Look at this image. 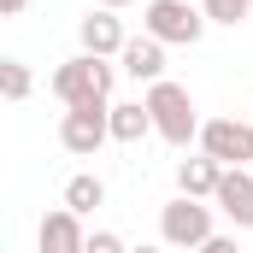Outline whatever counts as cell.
Instances as JSON below:
<instances>
[{"instance_id":"obj_1","label":"cell","mask_w":253,"mask_h":253,"mask_svg":"<svg viewBox=\"0 0 253 253\" xmlns=\"http://www.w3.org/2000/svg\"><path fill=\"white\" fill-rule=\"evenodd\" d=\"M147 118H153V135H165L171 147H189L194 135H200V118H194V100H189V88L183 83H147Z\"/></svg>"},{"instance_id":"obj_2","label":"cell","mask_w":253,"mask_h":253,"mask_svg":"<svg viewBox=\"0 0 253 253\" xmlns=\"http://www.w3.org/2000/svg\"><path fill=\"white\" fill-rule=\"evenodd\" d=\"M141 24H147V36L159 47H194L206 36V18H200V6H189V0H147Z\"/></svg>"},{"instance_id":"obj_3","label":"cell","mask_w":253,"mask_h":253,"mask_svg":"<svg viewBox=\"0 0 253 253\" xmlns=\"http://www.w3.org/2000/svg\"><path fill=\"white\" fill-rule=\"evenodd\" d=\"M53 94L65 106H88V100H106L112 94V65L94 59V53H77L53 71Z\"/></svg>"},{"instance_id":"obj_4","label":"cell","mask_w":253,"mask_h":253,"mask_svg":"<svg viewBox=\"0 0 253 253\" xmlns=\"http://www.w3.org/2000/svg\"><path fill=\"white\" fill-rule=\"evenodd\" d=\"M200 153L218 159L224 171H248V165H253V124H236V118L200 124Z\"/></svg>"},{"instance_id":"obj_5","label":"cell","mask_w":253,"mask_h":253,"mask_svg":"<svg viewBox=\"0 0 253 253\" xmlns=\"http://www.w3.org/2000/svg\"><path fill=\"white\" fill-rule=\"evenodd\" d=\"M159 236H165V248L194 253L206 236H212V206H200V200H189V194H177V200L159 212Z\"/></svg>"},{"instance_id":"obj_6","label":"cell","mask_w":253,"mask_h":253,"mask_svg":"<svg viewBox=\"0 0 253 253\" xmlns=\"http://www.w3.org/2000/svg\"><path fill=\"white\" fill-rule=\"evenodd\" d=\"M106 106L112 100H88V106H65V118H59V141L71 147V153H100V141H112L106 135Z\"/></svg>"},{"instance_id":"obj_7","label":"cell","mask_w":253,"mask_h":253,"mask_svg":"<svg viewBox=\"0 0 253 253\" xmlns=\"http://www.w3.org/2000/svg\"><path fill=\"white\" fill-rule=\"evenodd\" d=\"M212 200H218V212L236 230H253V171H224L218 189H212Z\"/></svg>"},{"instance_id":"obj_8","label":"cell","mask_w":253,"mask_h":253,"mask_svg":"<svg viewBox=\"0 0 253 253\" xmlns=\"http://www.w3.org/2000/svg\"><path fill=\"white\" fill-rule=\"evenodd\" d=\"M77 36H83V53H94V59H112V53H124V24L100 6V12H88L83 24H77Z\"/></svg>"},{"instance_id":"obj_9","label":"cell","mask_w":253,"mask_h":253,"mask_svg":"<svg viewBox=\"0 0 253 253\" xmlns=\"http://www.w3.org/2000/svg\"><path fill=\"white\" fill-rule=\"evenodd\" d=\"M83 242H88V236H83V218H77V212H47V218H42V230H36V248L42 253H83Z\"/></svg>"},{"instance_id":"obj_10","label":"cell","mask_w":253,"mask_h":253,"mask_svg":"<svg viewBox=\"0 0 253 253\" xmlns=\"http://www.w3.org/2000/svg\"><path fill=\"white\" fill-rule=\"evenodd\" d=\"M118 59H124V71L135 77V83H159V77H165V47H159L153 36L124 42V53H118Z\"/></svg>"},{"instance_id":"obj_11","label":"cell","mask_w":253,"mask_h":253,"mask_svg":"<svg viewBox=\"0 0 253 253\" xmlns=\"http://www.w3.org/2000/svg\"><path fill=\"white\" fill-rule=\"evenodd\" d=\"M218 177H224V165H218V159H206V153H194V159L177 165V189L189 194V200H212Z\"/></svg>"},{"instance_id":"obj_12","label":"cell","mask_w":253,"mask_h":253,"mask_svg":"<svg viewBox=\"0 0 253 253\" xmlns=\"http://www.w3.org/2000/svg\"><path fill=\"white\" fill-rule=\"evenodd\" d=\"M106 135H112V141H141V135H153V118H147V106H141V100L106 106Z\"/></svg>"},{"instance_id":"obj_13","label":"cell","mask_w":253,"mask_h":253,"mask_svg":"<svg viewBox=\"0 0 253 253\" xmlns=\"http://www.w3.org/2000/svg\"><path fill=\"white\" fill-rule=\"evenodd\" d=\"M94 206H106V183H100V177H71V183H65V212L83 218V212H94Z\"/></svg>"},{"instance_id":"obj_14","label":"cell","mask_w":253,"mask_h":253,"mask_svg":"<svg viewBox=\"0 0 253 253\" xmlns=\"http://www.w3.org/2000/svg\"><path fill=\"white\" fill-rule=\"evenodd\" d=\"M36 94V77L24 59H0V100H30Z\"/></svg>"},{"instance_id":"obj_15","label":"cell","mask_w":253,"mask_h":253,"mask_svg":"<svg viewBox=\"0 0 253 253\" xmlns=\"http://www.w3.org/2000/svg\"><path fill=\"white\" fill-rule=\"evenodd\" d=\"M248 12H253V0H200V18H206V24H230V30H236Z\"/></svg>"},{"instance_id":"obj_16","label":"cell","mask_w":253,"mask_h":253,"mask_svg":"<svg viewBox=\"0 0 253 253\" xmlns=\"http://www.w3.org/2000/svg\"><path fill=\"white\" fill-rule=\"evenodd\" d=\"M83 253H124V242H118L112 230H94V236L83 242Z\"/></svg>"},{"instance_id":"obj_17","label":"cell","mask_w":253,"mask_h":253,"mask_svg":"<svg viewBox=\"0 0 253 253\" xmlns=\"http://www.w3.org/2000/svg\"><path fill=\"white\" fill-rule=\"evenodd\" d=\"M194 253H242V248H236L230 236H206V242H200V248H194Z\"/></svg>"},{"instance_id":"obj_18","label":"cell","mask_w":253,"mask_h":253,"mask_svg":"<svg viewBox=\"0 0 253 253\" xmlns=\"http://www.w3.org/2000/svg\"><path fill=\"white\" fill-rule=\"evenodd\" d=\"M24 6H30V0H0V18H18Z\"/></svg>"},{"instance_id":"obj_19","label":"cell","mask_w":253,"mask_h":253,"mask_svg":"<svg viewBox=\"0 0 253 253\" xmlns=\"http://www.w3.org/2000/svg\"><path fill=\"white\" fill-rule=\"evenodd\" d=\"M94 6H106V12H118V6H129V0H94Z\"/></svg>"},{"instance_id":"obj_20","label":"cell","mask_w":253,"mask_h":253,"mask_svg":"<svg viewBox=\"0 0 253 253\" xmlns=\"http://www.w3.org/2000/svg\"><path fill=\"white\" fill-rule=\"evenodd\" d=\"M124 253H159V248H124Z\"/></svg>"},{"instance_id":"obj_21","label":"cell","mask_w":253,"mask_h":253,"mask_svg":"<svg viewBox=\"0 0 253 253\" xmlns=\"http://www.w3.org/2000/svg\"><path fill=\"white\" fill-rule=\"evenodd\" d=\"M248 171H253V165H248Z\"/></svg>"},{"instance_id":"obj_22","label":"cell","mask_w":253,"mask_h":253,"mask_svg":"<svg viewBox=\"0 0 253 253\" xmlns=\"http://www.w3.org/2000/svg\"><path fill=\"white\" fill-rule=\"evenodd\" d=\"M189 6H194V0H189Z\"/></svg>"}]
</instances>
